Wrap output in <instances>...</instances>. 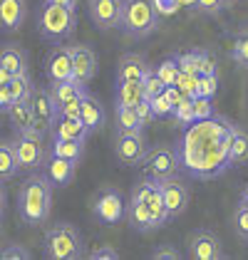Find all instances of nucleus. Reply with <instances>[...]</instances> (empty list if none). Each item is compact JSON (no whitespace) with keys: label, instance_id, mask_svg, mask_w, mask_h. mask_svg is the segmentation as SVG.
Masks as SVG:
<instances>
[{"label":"nucleus","instance_id":"nucleus-21","mask_svg":"<svg viewBox=\"0 0 248 260\" xmlns=\"http://www.w3.org/2000/svg\"><path fill=\"white\" fill-rule=\"evenodd\" d=\"M151 67L139 55H124L117 67V82H142Z\"/></svg>","mask_w":248,"mask_h":260},{"label":"nucleus","instance_id":"nucleus-36","mask_svg":"<svg viewBox=\"0 0 248 260\" xmlns=\"http://www.w3.org/2000/svg\"><path fill=\"white\" fill-rule=\"evenodd\" d=\"M231 57L238 62L241 67H248V30H243L236 40H233V47H231Z\"/></svg>","mask_w":248,"mask_h":260},{"label":"nucleus","instance_id":"nucleus-10","mask_svg":"<svg viewBox=\"0 0 248 260\" xmlns=\"http://www.w3.org/2000/svg\"><path fill=\"white\" fill-rule=\"evenodd\" d=\"M124 211H127V206H124L122 193L114 191V188H104L95 201V216L102 220L104 225L119 223L124 218Z\"/></svg>","mask_w":248,"mask_h":260},{"label":"nucleus","instance_id":"nucleus-45","mask_svg":"<svg viewBox=\"0 0 248 260\" xmlns=\"http://www.w3.org/2000/svg\"><path fill=\"white\" fill-rule=\"evenodd\" d=\"M89 258H92V260H117V258H119V253H117L114 248H107V245H104V248L92 250V253H89Z\"/></svg>","mask_w":248,"mask_h":260},{"label":"nucleus","instance_id":"nucleus-8","mask_svg":"<svg viewBox=\"0 0 248 260\" xmlns=\"http://www.w3.org/2000/svg\"><path fill=\"white\" fill-rule=\"evenodd\" d=\"M30 107H33V126L38 132H52V124L57 119V104L52 100L50 89L35 87L30 94Z\"/></svg>","mask_w":248,"mask_h":260},{"label":"nucleus","instance_id":"nucleus-34","mask_svg":"<svg viewBox=\"0 0 248 260\" xmlns=\"http://www.w3.org/2000/svg\"><path fill=\"white\" fill-rule=\"evenodd\" d=\"M171 117L179 121L181 126H189L191 121H196V114H194V97H184V100L174 107Z\"/></svg>","mask_w":248,"mask_h":260},{"label":"nucleus","instance_id":"nucleus-17","mask_svg":"<svg viewBox=\"0 0 248 260\" xmlns=\"http://www.w3.org/2000/svg\"><path fill=\"white\" fill-rule=\"evenodd\" d=\"M124 216H127V220H129V225H132L134 231H139V233H151V231H157L154 218H151V213H149L146 203L139 199L137 193H132V201H129V206H127Z\"/></svg>","mask_w":248,"mask_h":260},{"label":"nucleus","instance_id":"nucleus-42","mask_svg":"<svg viewBox=\"0 0 248 260\" xmlns=\"http://www.w3.org/2000/svg\"><path fill=\"white\" fill-rule=\"evenodd\" d=\"M0 258L3 260H27L30 258V250L22 248V245H10V248L0 250Z\"/></svg>","mask_w":248,"mask_h":260},{"label":"nucleus","instance_id":"nucleus-49","mask_svg":"<svg viewBox=\"0 0 248 260\" xmlns=\"http://www.w3.org/2000/svg\"><path fill=\"white\" fill-rule=\"evenodd\" d=\"M154 258H159V260H164V258L179 260V250H174V248H162V250H157V253H154Z\"/></svg>","mask_w":248,"mask_h":260},{"label":"nucleus","instance_id":"nucleus-30","mask_svg":"<svg viewBox=\"0 0 248 260\" xmlns=\"http://www.w3.org/2000/svg\"><path fill=\"white\" fill-rule=\"evenodd\" d=\"M84 92H87V87L80 84V82H75V80L52 82V87H50V94H52V100H55L57 107H60L62 102L72 100V97H77V94H84Z\"/></svg>","mask_w":248,"mask_h":260},{"label":"nucleus","instance_id":"nucleus-14","mask_svg":"<svg viewBox=\"0 0 248 260\" xmlns=\"http://www.w3.org/2000/svg\"><path fill=\"white\" fill-rule=\"evenodd\" d=\"M189 253L196 260H219L224 258L221 240L216 238L211 231H194L189 236Z\"/></svg>","mask_w":248,"mask_h":260},{"label":"nucleus","instance_id":"nucleus-19","mask_svg":"<svg viewBox=\"0 0 248 260\" xmlns=\"http://www.w3.org/2000/svg\"><path fill=\"white\" fill-rule=\"evenodd\" d=\"M25 13H27L25 0H0V30L3 32L18 30L25 20Z\"/></svg>","mask_w":248,"mask_h":260},{"label":"nucleus","instance_id":"nucleus-43","mask_svg":"<svg viewBox=\"0 0 248 260\" xmlns=\"http://www.w3.org/2000/svg\"><path fill=\"white\" fill-rule=\"evenodd\" d=\"M236 228H238V233L248 240V206L246 203H238V211H236Z\"/></svg>","mask_w":248,"mask_h":260},{"label":"nucleus","instance_id":"nucleus-5","mask_svg":"<svg viewBox=\"0 0 248 260\" xmlns=\"http://www.w3.org/2000/svg\"><path fill=\"white\" fill-rule=\"evenodd\" d=\"M45 255L52 260H75L82 255V236L72 223H55L45 233Z\"/></svg>","mask_w":248,"mask_h":260},{"label":"nucleus","instance_id":"nucleus-3","mask_svg":"<svg viewBox=\"0 0 248 260\" xmlns=\"http://www.w3.org/2000/svg\"><path fill=\"white\" fill-rule=\"evenodd\" d=\"M77 27V13L75 8H65L57 3H47L42 0V8L38 13V30L45 40L50 42H62L72 38Z\"/></svg>","mask_w":248,"mask_h":260},{"label":"nucleus","instance_id":"nucleus-31","mask_svg":"<svg viewBox=\"0 0 248 260\" xmlns=\"http://www.w3.org/2000/svg\"><path fill=\"white\" fill-rule=\"evenodd\" d=\"M117 126L119 132H142L144 124L137 114V107H117Z\"/></svg>","mask_w":248,"mask_h":260},{"label":"nucleus","instance_id":"nucleus-56","mask_svg":"<svg viewBox=\"0 0 248 260\" xmlns=\"http://www.w3.org/2000/svg\"><path fill=\"white\" fill-rule=\"evenodd\" d=\"M224 3H226V0H224Z\"/></svg>","mask_w":248,"mask_h":260},{"label":"nucleus","instance_id":"nucleus-39","mask_svg":"<svg viewBox=\"0 0 248 260\" xmlns=\"http://www.w3.org/2000/svg\"><path fill=\"white\" fill-rule=\"evenodd\" d=\"M149 102H151L154 117H159V119H162V117H169V114L174 112V104H171V102L166 100V94H164V92H162V94H157V97H151Z\"/></svg>","mask_w":248,"mask_h":260},{"label":"nucleus","instance_id":"nucleus-1","mask_svg":"<svg viewBox=\"0 0 248 260\" xmlns=\"http://www.w3.org/2000/svg\"><path fill=\"white\" fill-rule=\"evenodd\" d=\"M233 121L211 114L208 119H196L184 126L179 141V164L194 179H216L228 166V144H231Z\"/></svg>","mask_w":248,"mask_h":260},{"label":"nucleus","instance_id":"nucleus-48","mask_svg":"<svg viewBox=\"0 0 248 260\" xmlns=\"http://www.w3.org/2000/svg\"><path fill=\"white\" fill-rule=\"evenodd\" d=\"M154 5H157V10H159L162 15H171V13L179 8L176 0H154Z\"/></svg>","mask_w":248,"mask_h":260},{"label":"nucleus","instance_id":"nucleus-27","mask_svg":"<svg viewBox=\"0 0 248 260\" xmlns=\"http://www.w3.org/2000/svg\"><path fill=\"white\" fill-rule=\"evenodd\" d=\"M20 171L13 141H0V181H10Z\"/></svg>","mask_w":248,"mask_h":260},{"label":"nucleus","instance_id":"nucleus-13","mask_svg":"<svg viewBox=\"0 0 248 260\" xmlns=\"http://www.w3.org/2000/svg\"><path fill=\"white\" fill-rule=\"evenodd\" d=\"M146 154V144L142 132H119L117 139V159L122 161L124 166H137L142 164Z\"/></svg>","mask_w":248,"mask_h":260},{"label":"nucleus","instance_id":"nucleus-18","mask_svg":"<svg viewBox=\"0 0 248 260\" xmlns=\"http://www.w3.org/2000/svg\"><path fill=\"white\" fill-rule=\"evenodd\" d=\"M52 137H55V139L87 141L89 129L84 126V121L80 119V117H62V114H57V119L52 124Z\"/></svg>","mask_w":248,"mask_h":260},{"label":"nucleus","instance_id":"nucleus-11","mask_svg":"<svg viewBox=\"0 0 248 260\" xmlns=\"http://www.w3.org/2000/svg\"><path fill=\"white\" fill-rule=\"evenodd\" d=\"M124 0H89V18L100 30H112L122 25Z\"/></svg>","mask_w":248,"mask_h":260},{"label":"nucleus","instance_id":"nucleus-22","mask_svg":"<svg viewBox=\"0 0 248 260\" xmlns=\"http://www.w3.org/2000/svg\"><path fill=\"white\" fill-rule=\"evenodd\" d=\"M179 57V64L184 72H191V75H211L216 72V64H213V57L201 52V50H191V52H184V55H176Z\"/></svg>","mask_w":248,"mask_h":260},{"label":"nucleus","instance_id":"nucleus-52","mask_svg":"<svg viewBox=\"0 0 248 260\" xmlns=\"http://www.w3.org/2000/svg\"><path fill=\"white\" fill-rule=\"evenodd\" d=\"M179 5H196V0H176Z\"/></svg>","mask_w":248,"mask_h":260},{"label":"nucleus","instance_id":"nucleus-33","mask_svg":"<svg viewBox=\"0 0 248 260\" xmlns=\"http://www.w3.org/2000/svg\"><path fill=\"white\" fill-rule=\"evenodd\" d=\"M157 72H159V77L164 80L166 87H174V84H176V80H179V75H181L179 57L174 55V57H166V60H162V64L157 67Z\"/></svg>","mask_w":248,"mask_h":260},{"label":"nucleus","instance_id":"nucleus-38","mask_svg":"<svg viewBox=\"0 0 248 260\" xmlns=\"http://www.w3.org/2000/svg\"><path fill=\"white\" fill-rule=\"evenodd\" d=\"M82 97L84 94H77L72 100L62 102L60 107H57V114H62V117H80V112H82Z\"/></svg>","mask_w":248,"mask_h":260},{"label":"nucleus","instance_id":"nucleus-28","mask_svg":"<svg viewBox=\"0 0 248 260\" xmlns=\"http://www.w3.org/2000/svg\"><path fill=\"white\" fill-rule=\"evenodd\" d=\"M8 119L15 126V132H25L33 126V107H30V100L15 102L10 109H8Z\"/></svg>","mask_w":248,"mask_h":260},{"label":"nucleus","instance_id":"nucleus-37","mask_svg":"<svg viewBox=\"0 0 248 260\" xmlns=\"http://www.w3.org/2000/svg\"><path fill=\"white\" fill-rule=\"evenodd\" d=\"M219 92V77H216V72H211V75H199V84H196V94H201V97H213ZM194 94V97H196Z\"/></svg>","mask_w":248,"mask_h":260},{"label":"nucleus","instance_id":"nucleus-9","mask_svg":"<svg viewBox=\"0 0 248 260\" xmlns=\"http://www.w3.org/2000/svg\"><path fill=\"white\" fill-rule=\"evenodd\" d=\"M132 193H137V196L146 203V208H149V213H151V218H154V225H157V228L166 225V220H169V211H166L162 186H159L157 181H149V179L142 181Z\"/></svg>","mask_w":248,"mask_h":260},{"label":"nucleus","instance_id":"nucleus-4","mask_svg":"<svg viewBox=\"0 0 248 260\" xmlns=\"http://www.w3.org/2000/svg\"><path fill=\"white\" fill-rule=\"evenodd\" d=\"M159 25V10L154 0H124L122 5V27L132 38H146Z\"/></svg>","mask_w":248,"mask_h":260},{"label":"nucleus","instance_id":"nucleus-26","mask_svg":"<svg viewBox=\"0 0 248 260\" xmlns=\"http://www.w3.org/2000/svg\"><path fill=\"white\" fill-rule=\"evenodd\" d=\"M0 67H5L10 75H22V72H27V57L20 47L8 45L0 50Z\"/></svg>","mask_w":248,"mask_h":260},{"label":"nucleus","instance_id":"nucleus-15","mask_svg":"<svg viewBox=\"0 0 248 260\" xmlns=\"http://www.w3.org/2000/svg\"><path fill=\"white\" fill-rule=\"evenodd\" d=\"M45 72L50 82L72 80V50L70 47H55L45 57Z\"/></svg>","mask_w":248,"mask_h":260},{"label":"nucleus","instance_id":"nucleus-50","mask_svg":"<svg viewBox=\"0 0 248 260\" xmlns=\"http://www.w3.org/2000/svg\"><path fill=\"white\" fill-rule=\"evenodd\" d=\"M47 3H57V5H65V8H77V0H47Z\"/></svg>","mask_w":248,"mask_h":260},{"label":"nucleus","instance_id":"nucleus-2","mask_svg":"<svg viewBox=\"0 0 248 260\" xmlns=\"http://www.w3.org/2000/svg\"><path fill=\"white\" fill-rule=\"evenodd\" d=\"M52 208V183L45 174L25 179L18 193V213L25 225H42Z\"/></svg>","mask_w":248,"mask_h":260},{"label":"nucleus","instance_id":"nucleus-40","mask_svg":"<svg viewBox=\"0 0 248 260\" xmlns=\"http://www.w3.org/2000/svg\"><path fill=\"white\" fill-rule=\"evenodd\" d=\"M196 84H199V77L181 70V75H179V80H176V87L184 92L186 97H194V94H196Z\"/></svg>","mask_w":248,"mask_h":260},{"label":"nucleus","instance_id":"nucleus-53","mask_svg":"<svg viewBox=\"0 0 248 260\" xmlns=\"http://www.w3.org/2000/svg\"><path fill=\"white\" fill-rule=\"evenodd\" d=\"M241 199H246V201H248V186H246V191H243V196H241Z\"/></svg>","mask_w":248,"mask_h":260},{"label":"nucleus","instance_id":"nucleus-7","mask_svg":"<svg viewBox=\"0 0 248 260\" xmlns=\"http://www.w3.org/2000/svg\"><path fill=\"white\" fill-rule=\"evenodd\" d=\"M15 156H18V166L20 171H38L45 164V146H42V132H38L35 126L18 132L15 139Z\"/></svg>","mask_w":248,"mask_h":260},{"label":"nucleus","instance_id":"nucleus-6","mask_svg":"<svg viewBox=\"0 0 248 260\" xmlns=\"http://www.w3.org/2000/svg\"><path fill=\"white\" fill-rule=\"evenodd\" d=\"M142 171H144V176L149 181H157V183H162L164 179L169 176H176V171H179V154L171 149V146H166V144H159V146H151V149H146L144 159H142Z\"/></svg>","mask_w":248,"mask_h":260},{"label":"nucleus","instance_id":"nucleus-24","mask_svg":"<svg viewBox=\"0 0 248 260\" xmlns=\"http://www.w3.org/2000/svg\"><path fill=\"white\" fill-rule=\"evenodd\" d=\"M80 119L84 121V126L92 132H100L104 126V107L100 104L97 97H92L89 92H84L82 97V112H80Z\"/></svg>","mask_w":248,"mask_h":260},{"label":"nucleus","instance_id":"nucleus-44","mask_svg":"<svg viewBox=\"0 0 248 260\" xmlns=\"http://www.w3.org/2000/svg\"><path fill=\"white\" fill-rule=\"evenodd\" d=\"M221 5H224V0H196V10L208 13V15L219 13V10H221Z\"/></svg>","mask_w":248,"mask_h":260},{"label":"nucleus","instance_id":"nucleus-51","mask_svg":"<svg viewBox=\"0 0 248 260\" xmlns=\"http://www.w3.org/2000/svg\"><path fill=\"white\" fill-rule=\"evenodd\" d=\"M5 213V191H3V181H0V218Z\"/></svg>","mask_w":248,"mask_h":260},{"label":"nucleus","instance_id":"nucleus-32","mask_svg":"<svg viewBox=\"0 0 248 260\" xmlns=\"http://www.w3.org/2000/svg\"><path fill=\"white\" fill-rule=\"evenodd\" d=\"M8 87H10V94H13V102H22V100H30V94H33V82L27 77V72H22V75H13L10 82H8Z\"/></svg>","mask_w":248,"mask_h":260},{"label":"nucleus","instance_id":"nucleus-47","mask_svg":"<svg viewBox=\"0 0 248 260\" xmlns=\"http://www.w3.org/2000/svg\"><path fill=\"white\" fill-rule=\"evenodd\" d=\"M13 104H15V102H13V94H10V87L3 84V87H0V112H8Z\"/></svg>","mask_w":248,"mask_h":260},{"label":"nucleus","instance_id":"nucleus-55","mask_svg":"<svg viewBox=\"0 0 248 260\" xmlns=\"http://www.w3.org/2000/svg\"><path fill=\"white\" fill-rule=\"evenodd\" d=\"M0 87H3V82H0Z\"/></svg>","mask_w":248,"mask_h":260},{"label":"nucleus","instance_id":"nucleus-16","mask_svg":"<svg viewBox=\"0 0 248 260\" xmlns=\"http://www.w3.org/2000/svg\"><path fill=\"white\" fill-rule=\"evenodd\" d=\"M72 50V80L87 84L97 72V57L87 45H75Z\"/></svg>","mask_w":248,"mask_h":260},{"label":"nucleus","instance_id":"nucleus-41","mask_svg":"<svg viewBox=\"0 0 248 260\" xmlns=\"http://www.w3.org/2000/svg\"><path fill=\"white\" fill-rule=\"evenodd\" d=\"M194 114H196V119H208V117L213 114L211 97H201V94H196V97H194Z\"/></svg>","mask_w":248,"mask_h":260},{"label":"nucleus","instance_id":"nucleus-46","mask_svg":"<svg viewBox=\"0 0 248 260\" xmlns=\"http://www.w3.org/2000/svg\"><path fill=\"white\" fill-rule=\"evenodd\" d=\"M137 114H139V119H142V124H144V126L151 119H157V117H154V109H151V102H149V100H144L139 107H137Z\"/></svg>","mask_w":248,"mask_h":260},{"label":"nucleus","instance_id":"nucleus-23","mask_svg":"<svg viewBox=\"0 0 248 260\" xmlns=\"http://www.w3.org/2000/svg\"><path fill=\"white\" fill-rule=\"evenodd\" d=\"M243 164H248V132L233 124L228 144V166H243Z\"/></svg>","mask_w":248,"mask_h":260},{"label":"nucleus","instance_id":"nucleus-20","mask_svg":"<svg viewBox=\"0 0 248 260\" xmlns=\"http://www.w3.org/2000/svg\"><path fill=\"white\" fill-rule=\"evenodd\" d=\"M75 161L70 159H62V156H50L47 164H45V176L50 179L52 186H57V188H65L72 176H75Z\"/></svg>","mask_w":248,"mask_h":260},{"label":"nucleus","instance_id":"nucleus-29","mask_svg":"<svg viewBox=\"0 0 248 260\" xmlns=\"http://www.w3.org/2000/svg\"><path fill=\"white\" fill-rule=\"evenodd\" d=\"M52 156H62V159H70V161H75V164H80L84 156V141L55 139L52 141Z\"/></svg>","mask_w":248,"mask_h":260},{"label":"nucleus","instance_id":"nucleus-12","mask_svg":"<svg viewBox=\"0 0 248 260\" xmlns=\"http://www.w3.org/2000/svg\"><path fill=\"white\" fill-rule=\"evenodd\" d=\"M162 193H164V203H166V211H169V218H179L181 213L186 211L189 201H191V193L186 188L184 181H179L176 176H169L162 183Z\"/></svg>","mask_w":248,"mask_h":260},{"label":"nucleus","instance_id":"nucleus-54","mask_svg":"<svg viewBox=\"0 0 248 260\" xmlns=\"http://www.w3.org/2000/svg\"><path fill=\"white\" fill-rule=\"evenodd\" d=\"M241 203H246V206H248V201H246V199H241Z\"/></svg>","mask_w":248,"mask_h":260},{"label":"nucleus","instance_id":"nucleus-25","mask_svg":"<svg viewBox=\"0 0 248 260\" xmlns=\"http://www.w3.org/2000/svg\"><path fill=\"white\" fill-rule=\"evenodd\" d=\"M146 100L142 82H119L117 84V107H139Z\"/></svg>","mask_w":248,"mask_h":260},{"label":"nucleus","instance_id":"nucleus-35","mask_svg":"<svg viewBox=\"0 0 248 260\" xmlns=\"http://www.w3.org/2000/svg\"><path fill=\"white\" fill-rule=\"evenodd\" d=\"M142 84H144V94H146V100H151V97L162 94V92L166 89L164 80L159 77V72H157V70H149V72H146V77L142 80Z\"/></svg>","mask_w":248,"mask_h":260}]
</instances>
